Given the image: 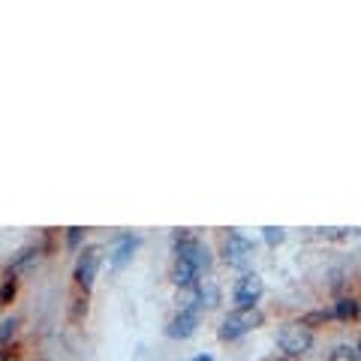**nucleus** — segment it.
Listing matches in <instances>:
<instances>
[{
    "mask_svg": "<svg viewBox=\"0 0 361 361\" xmlns=\"http://www.w3.org/2000/svg\"><path fill=\"white\" fill-rule=\"evenodd\" d=\"M175 253H178L180 262H190L196 268L208 265V256H205V250H202L199 238H196V235H190V232H178L175 235Z\"/></svg>",
    "mask_w": 361,
    "mask_h": 361,
    "instance_id": "nucleus-4",
    "label": "nucleus"
},
{
    "mask_svg": "<svg viewBox=\"0 0 361 361\" xmlns=\"http://www.w3.org/2000/svg\"><path fill=\"white\" fill-rule=\"evenodd\" d=\"M358 346H361V343H358Z\"/></svg>",
    "mask_w": 361,
    "mask_h": 361,
    "instance_id": "nucleus-18",
    "label": "nucleus"
},
{
    "mask_svg": "<svg viewBox=\"0 0 361 361\" xmlns=\"http://www.w3.org/2000/svg\"><path fill=\"white\" fill-rule=\"evenodd\" d=\"M196 325H199V307L193 304V307L180 310L172 319V325H169V337H175V341H187V337L196 331Z\"/></svg>",
    "mask_w": 361,
    "mask_h": 361,
    "instance_id": "nucleus-7",
    "label": "nucleus"
},
{
    "mask_svg": "<svg viewBox=\"0 0 361 361\" xmlns=\"http://www.w3.org/2000/svg\"><path fill=\"white\" fill-rule=\"evenodd\" d=\"M196 265H190V262H180V259H178V262H175V271H172V280H175V283L178 286H190V283H193V280H196Z\"/></svg>",
    "mask_w": 361,
    "mask_h": 361,
    "instance_id": "nucleus-9",
    "label": "nucleus"
},
{
    "mask_svg": "<svg viewBox=\"0 0 361 361\" xmlns=\"http://www.w3.org/2000/svg\"><path fill=\"white\" fill-rule=\"evenodd\" d=\"M250 253H253V244L247 238H241L238 232H229L223 238V256H226V262L229 265H247Z\"/></svg>",
    "mask_w": 361,
    "mask_h": 361,
    "instance_id": "nucleus-6",
    "label": "nucleus"
},
{
    "mask_svg": "<svg viewBox=\"0 0 361 361\" xmlns=\"http://www.w3.org/2000/svg\"><path fill=\"white\" fill-rule=\"evenodd\" d=\"M310 346H313V334H310V329H304L301 322H292L280 331V349H283L286 355H304Z\"/></svg>",
    "mask_w": 361,
    "mask_h": 361,
    "instance_id": "nucleus-3",
    "label": "nucleus"
},
{
    "mask_svg": "<svg viewBox=\"0 0 361 361\" xmlns=\"http://www.w3.org/2000/svg\"><path fill=\"white\" fill-rule=\"evenodd\" d=\"M262 289H265L262 277L259 274H244L238 280V286H235V304H238V307H256V301L262 298Z\"/></svg>",
    "mask_w": 361,
    "mask_h": 361,
    "instance_id": "nucleus-5",
    "label": "nucleus"
},
{
    "mask_svg": "<svg viewBox=\"0 0 361 361\" xmlns=\"http://www.w3.org/2000/svg\"><path fill=\"white\" fill-rule=\"evenodd\" d=\"M329 319H331V313H329V310H316V313H307V316H304L301 325H304V329H310V325H319V322H329Z\"/></svg>",
    "mask_w": 361,
    "mask_h": 361,
    "instance_id": "nucleus-12",
    "label": "nucleus"
},
{
    "mask_svg": "<svg viewBox=\"0 0 361 361\" xmlns=\"http://www.w3.org/2000/svg\"><path fill=\"white\" fill-rule=\"evenodd\" d=\"M99 262H103V250H99V247H85V250L78 253V262H75V286L78 289L94 286Z\"/></svg>",
    "mask_w": 361,
    "mask_h": 361,
    "instance_id": "nucleus-2",
    "label": "nucleus"
},
{
    "mask_svg": "<svg viewBox=\"0 0 361 361\" xmlns=\"http://www.w3.org/2000/svg\"><path fill=\"white\" fill-rule=\"evenodd\" d=\"M0 361H13V353H9V349H0Z\"/></svg>",
    "mask_w": 361,
    "mask_h": 361,
    "instance_id": "nucleus-16",
    "label": "nucleus"
},
{
    "mask_svg": "<svg viewBox=\"0 0 361 361\" xmlns=\"http://www.w3.org/2000/svg\"><path fill=\"white\" fill-rule=\"evenodd\" d=\"M331 316H334V319H341V322L355 319V316H358V301H353V298H341V301L334 304Z\"/></svg>",
    "mask_w": 361,
    "mask_h": 361,
    "instance_id": "nucleus-10",
    "label": "nucleus"
},
{
    "mask_svg": "<svg viewBox=\"0 0 361 361\" xmlns=\"http://www.w3.org/2000/svg\"><path fill=\"white\" fill-rule=\"evenodd\" d=\"M16 319H4V322H0V341H9V337H13L16 334Z\"/></svg>",
    "mask_w": 361,
    "mask_h": 361,
    "instance_id": "nucleus-14",
    "label": "nucleus"
},
{
    "mask_svg": "<svg viewBox=\"0 0 361 361\" xmlns=\"http://www.w3.org/2000/svg\"><path fill=\"white\" fill-rule=\"evenodd\" d=\"M262 235H265V241H268L271 247H277L280 241L286 238V232H283V229H277V226H265V229H262Z\"/></svg>",
    "mask_w": 361,
    "mask_h": 361,
    "instance_id": "nucleus-13",
    "label": "nucleus"
},
{
    "mask_svg": "<svg viewBox=\"0 0 361 361\" xmlns=\"http://www.w3.org/2000/svg\"><path fill=\"white\" fill-rule=\"evenodd\" d=\"M133 250H135V238L133 235H121V238L115 241V247H111V253H109V265L123 268L133 259Z\"/></svg>",
    "mask_w": 361,
    "mask_h": 361,
    "instance_id": "nucleus-8",
    "label": "nucleus"
},
{
    "mask_svg": "<svg viewBox=\"0 0 361 361\" xmlns=\"http://www.w3.org/2000/svg\"><path fill=\"white\" fill-rule=\"evenodd\" d=\"M16 289H18V280H16V274L9 271L6 274V283H4V289H0V304H9L16 298Z\"/></svg>",
    "mask_w": 361,
    "mask_h": 361,
    "instance_id": "nucleus-11",
    "label": "nucleus"
},
{
    "mask_svg": "<svg viewBox=\"0 0 361 361\" xmlns=\"http://www.w3.org/2000/svg\"><path fill=\"white\" fill-rule=\"evenodd\" d=\"M259 322H262V313H259L256 307H238V310H232V313L223 319L220 337H223V341H235V337L253 331Z\"/></svg>",
    "mask_w": 361,
    "mask_h": 361,
    "instance_id": "nucleus-1",
    "label": "nucleus"
},
{
    "mask_svg": "<svg viewBox=\"0 0 361 361\" xmlns=\"http://www.w3.org/2000/svg\"><path fill=\"white\" fill-rule=\"evenodd\" d=\"M190 361H214L211 355H196V358H190Z\"/></svg>",
    "mask_w": 361,
    "mask_h": 361,
    "instance_id": "nucleus-17",
    "label": "nucleus"
},
{
    "mask_svg": "<svg viewBox=\"0 0 361 361\" xmlns=\"http://www.w3.org/2000/svg\"><path fill=\"white\" fill-rule=\"evenodd\" d=\"M82 235H85V229H78V226H75V229H70V238H66V244H70V247H78Z\"/></svg>",
    "mask_w": 361,
    "mask_h": 361,
    "instance_id": "nucleus-15",
    "label": "nucleus"
}]
</instances>
